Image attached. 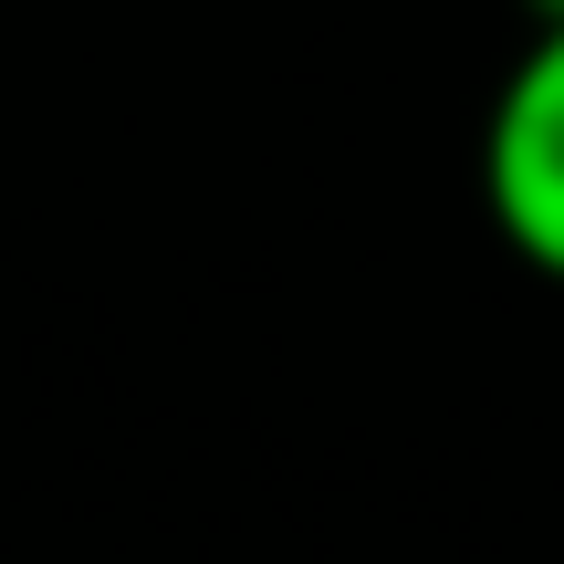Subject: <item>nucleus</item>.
<instances>
[{
	"label": "nucleus",
	"instance_id": "nucleus-1",
	"mask_svg": "<svg viewBox=\"0 0 564 564\" xmlns=\"http://www.w3.org/2000/svg\"><path fill=\"white\" fill-rule=\"evenodd\" d=\"M481 199H491V230H502L533 272L564 282V11L533 32V53L512 63L502 95H491Z\"/></svg>",
	"mask_w": 564,
	"mask_h": 564
}]
</instances>
